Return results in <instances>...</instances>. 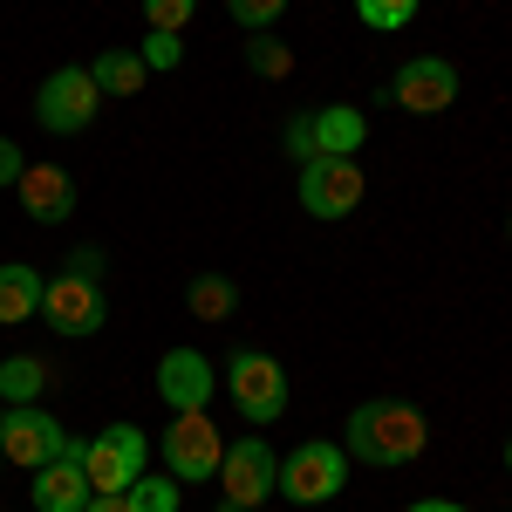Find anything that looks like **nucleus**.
Returning <instances> with one entry per match:
<instances>
[{
    "label": "nucleus",
    "mask_w": 512,
    "mask_h": 512,
    "mask_svg": "<svg viewBox=\"0 0 512 512\" xmlns=\"http://www.w3.org/2000/svg\"><path fill=\"white\" fill-rule=\"evenodd\" d=\"M424 444H431V424H424V410L403 403V396L355 403L349 424H342V451L362 458V465H376V472H403V465H417Z\"/></svg>",
    "instance_id": "f257e3e1"
},
{
    "label": "nucleus",
    "mask_w": 512,
    "mask_h": 512,
    "mask_svg": "<svg viewBox=\"0 0 512 512\" xmlns=\"http://www.w3.org/2000/svg\"><path fill=\"white\" fill-rule=\"evenodd\" d=\"M96 110H103V89H96V76H89L82 62H62V69L35 89V123L48 130V137H76V130H89Z\"/></svg>",
    "instance_id": "f03ea898"
},
{
    "label": "nucleus",
    "mask_w": 512,
    "mask_h": 512,
    "mask_svg": "<svg viewBox=\"0 0 512 512\" xmlns=\"http://www.w3.org/2000/svg\"><path fill=\"white\" fill-rule=\"evenodd\" d=\"M226 396H233V410L246 424H280V410H287V369L260 349H233L226 355Z\"/></svg>",
    "instance_id": "7ed1b4c3"
},
{
    "label": "nucleus",
    "mask_w": 512,
    "mask_h": 512,
    "mask_svg": "<svg viewBox=\"0 0 512 512\" xmlns=\"http://www.w3.org/2000/svg\"><path fill=\"white\" fill-rule=\"evenodd\" d=\"M342 485H349V451L328 444V437H308V444H294L280 458V492L294 506H328Z\"/></svg>",
    "instance_id": "20e7f679"
},
{
    "label": "nucleus",
    "mask_w": 512,
    "mask_h": 512,
    "mask_svg": "<svg viewBox=\"0 0 512 512\" xmlns=\"http://www.w3.org/2000/svg\"><path fill=\"white\" fill-rule=\"evenodd\" d=\"M62 451H69V431H62L41 403H7V410H0V458H7V465L41 472V465H55Z\"/></svg>",
    "instance_id": "39448f33"
},
{
    "label": "nucleus",
    "mask_w": 512,
    "mask_h": 512,
    "mask_svg": "<svg viewBox=\"0 0 512 512\" xmlns=\"http://www.w3.org/2000/svg\"><path fill=\"white\" fill-rule=\"evenodd\" d=\"M41 321H48L55 335H69V342H89V335H103V321H110V294H103L96 280L55 274L41 287Z\"/></svg>",
    "instance_id": "423d86ee"
},
{
    "label": "nucleus",
    "mask_w": 512,
    "mask_h": 512,
    "mask_svg": "<svg viewBox=\"0 0 512 512\" xmlns=\"http://www.w3.org/2000/svg\"><path fill=\"white\" fill-rule=\"evenodd\" d=\"M151 458V437L137 424H110L82 444V472H89V492H130V478L144 472Z\"/></svg>",
    "instance_id": "0eeeda50"
},
{
    "label": "nucleus",
    "mask_w": 512,
    "mask_h": 512,
    "mask_svg": "<svg viewBox=\"0 0 512 512\" xmlns=\"http://www.w3.org/2000/svg\"><path fill=\"white\" fill-rule=\"evenodd\" d=\"M219 458H226V444H219V424L205 410H178V424H164V472L178 485L219 478Z\"/></svg>",
    "instance_id": "6e6552de"
},
{
    "label": "nucleus",
    "mask_w": 512,
    "mask_h": 512,
    "mask_svg": "<svg viewBox=\"0 0 512 512\" xmlns=\"http://www.w3.org/2000/svg\"><path fill=\"white\" fill-rule=\"evenodd\" d=\"M369 192L362 164L355 158H308L301 164V212L308 219H349L355 205Z\"/></svg>",
    "instance_id": "1a4fd4ad"
},
{
    "label": "nucleus",
    "mask_w": 512,
    "mask_h": 512,
    "mask_svg": "<svg viewBox=\"0 0 512 512\" xmlns=\"http://www.w3.org/2000/svg\"><path fill=\"white\" fill-rule=\"evenodd\" d=\"M219 492L226 506H267L280 492V458L267 451V437H239L219 458Z\"/></svg>",
    "instance_id": "9d476101"
},
{
    "label": "nucleus",
    "mask_w": 512,
    "mask_h": 512,
    "mask_svg": "<svg viewBox=\"0 0 512 512\" xmlns=\"http://www.w3.org/2000/svg\"><path fill=\"white\" fill-rule=\"evenodd\" d=\"M390 96H396V110H410V117H437V110L458 103V69L444 55H410L390 76Z\"/></svg>",
    "instance_id": "9b49d317"
},
{
    "label": "nucleus",
    "mask_w": 512,
    "mask_h": 512,
    "mask_svg": "<svg viewBox=\"0 0 512 512\" xmlns=\"http://www.w3.org/2000/svg\"><path fill=\"white\" fill-rule=\"evenodd\" d=\"M212 390H219V362L198 349H164L158 362V396L164 410H205L212 403Z\"/></svg>",
    "instance_id": "f8f14e48"
},
{
    "label": "nucleus",
    "mask_w": 512,
    "mask_h": 512,
    "mask_svg": "<svg viewBox=\"0 0 512 512\" xmlns=\"http://www.w3.org/2000/svg\"><path fill=\"white\" fill-rule=\"evenodd\" d=\"M35 512H82L89 506V472H82V444L69 437V451L55 458V465H41L35 472Z\"/></svg>",
    "instance_id": "ddd939ff"
},
{
    "label": "nucleus",
    "mask_w": 512,
    "mask_h": 512,
    "mask_svg": "<svg viewBox=\"0 0 512 512\" xmlns=\"http://www.w3.org/2000/svg\"><path fill=\"white\" fill-rule=\"evenodd\" d=\"M14 192H21V205H28L35 226H62V219L76 212V178H69L62 164H28Z\"/></svg>",
    "instance_id": "4468645a"
},
{
    "label": "nucleus",
    "mask_w": 512,
    "mask_h": 512,
    "mask_svg": "<svg viewBox=\"0 0 512 512\" xmlns=\"http://www.w3.org/2000/svg\"><path fill=\"white\" fill-rule=\"evenodd\" d=\"M315 117V158H355L362 137H369V117L349 110V103H328V110H308Z\"/></svg>",
    "instance_id": "2eb2a0df"
},
{
    "label": "nucleus",
    "mask_w": 512,
    "mask_h": 512,
    "mask_svg": "<svg viewBox=\"0 0 512 512\" xmlns=\"http://www.w3.org/2000/svg\"><path fill=\"white\" fill-rule=\"evenodd\" d=\"M41 287H48V280H41L28 260H7V267H0V328L41 321Z\"/></svg>",
    "instance_id": "dca6fc26"
},
{
    "label": "nucleus",
    "mask_w": 512,
    "mask_h": 512,
    "mask_svg": "<svg viewBox=\"0 0 512 512\" xmlns=\"http://www.w3.org/2000/svg\"><path fill=\"white\" fill-rule=\"evenodd\" d=\"M185 308H192V321H233L239 287L226 274H198L192 287H185Z\"/></svg>",
    "instance_id": "f3484780"
},
{
    "label": "nucleus",
    "mask_w": 512,
    "mask_h": 512,
    "mask_svg": "<svg viewBox=\"0 0 512 512\" xmlns=\"http://www.w3.org/2000/svg\"><path fill=\"white\" fill-rule=\"evenodd\" d=\"M89 76H96V89H103V96H137L151 69H144L130 48H110V55H96V62H89Z\"/></svg>",
    "instance_id": "a211bd4d"
},
{
    "label": "nucleus",
    "mask_w": 512,
    "mask_h": 512,
    "mask_svg": "<svg viewBox=\"0 0 512 512\" xmlns=\"http://www.w3.org/2000/svg\"><path fill=\"white\" fill-rule=\"evenodd\" d=\"M48 390V362L41 355H7L0 362V403H35Z\"/></svg>",
    "instance_id": "6ab92c4d"
},
{
    "label": "nucleus",
    "mask_w": 512,
    "mask_h": 512,
    "mask_svg": "<svg viewBox=\"0 0 512 512\" xmlns=\"http://www.w3.org/2000/svg\"><path fill=\"white\" fill-rule=\"evenodd\" d=\"M417 7H424V0H355V21L376 28V35H396V28L417 21Z\"/></svg>",
    "instance_id": "aec40b11"
},
{
    "label": "nucleus",
    "mask_w": 512,
    "mask_h": 512,
    "mask_svg": "<svg viewBox=\"0 0 512 512\" xmlns=\"http://www.w3.org/2000/svg\"><path fill=\"white\" fill-rule=\"evenodd\" d=\"M123 499H130V512H178V478H144L137 472Z\"/></svg>",
    "instance_id": "412c9836"
},
{
    "label": "nucleus",
    "mask_w": 512,
    "mask_h": 512,
    "mask_svg": "<svg viewBox=\"0 0 512 512\" xmlns=\"http://www.w3.org/2000/svg\"><path fill=\"white\" fill-rule=\"evenodd\" d=\"M226 14H233L246 35H267L280 14H287V0H226Z\"/></svg>",
    "instance_id": "4be33fe9"
},
{
    "label": "nucleus",
    "mask_w": 512,
    "mask_h": 512,
    "mask_svg": "<svg viewBox=\"0 0 512 512\" xmlns=\"http://www.w3.org/2000/svg\"><path fill=\"white\" fill-rule=\"evenodd\" d=\"M246 69H253V76H294V55H287V48H280V41H246Z\"/></svg>",
    "instance_id": "5701e85b"
},
{
    "label": "nucleus",
    "mask_w": 512,
    "mask_h": 512,
    "mask_svg": "<svg viewBox=\"0 0 512 512\" xmlns=\"http://www.w3.org/2000/svg\"><path fill=\"white\" fill-rule=\"evenodd\" d=\"M198 14V0H144V21L158 35H185V21Z\"/></svg>",
    "instance_id": "b1692460"
},
{
    "label": "nucleus",
    "mask_w": 512,
    "mask_h": 512,
    "mask_svg": "<svg viewBox=\"0 0 512 512\" xmlns=\"http://www.w3.org/2000/svg\"><path fill=\"white\" fill-rule=\"evenodd\" d=\"M137 62H144V69H178V62H185V41L151 28V35H144V48H137Z\"/></svg>",
    "instance_id": "393cba45"
},
{
    "label": "nucleus",
    "mask_w": 512,
    "mask_h": 512,
    "mask_svg": "<svg viewBox=\"0 0 512 512\" xmlns=\"http://www.w3.org/2000/svg\"><path fill=\"white\" fill-rule=\"evenodd\" d=\"M280 144H287V158H294V164H308V158H315V117H308V110H294L287 130H280Z\"/></svg>",
    "instance_id": "a878e982"
},
{
    "label": "nucleus",
    "mask_w": 512,
    "mask_h": 512,
    "mask_svg": "<svg viewBox=\"0 0 512 512\" xmlns=\"http://www.w3.org/2000/svg\"><path fill=\"white\" fill-rule=\"evenodd\" d=\"M69 274H76V280H96V287H103V274H110L103 246H76V253H69Z\"/></svg>",
    "instance_id": "bb28decb"
},
{
    "label": "nucleus",
    "mask_w": 512,
    "mask_h": 512,
    "mask_svg": "<svg viewBox=\"0 0 512 512\" xmlns=\"http://www.w3.org/2000/svg\"><path fill=\"white\" fill-rule=\"evenodd\" d=\"M21 171H28L21 144H7V137H0V185H21Z\"/></svg>",
    "instance_id": "cd10ccee"
},
{
    "label": "nucleus",
    "mask_w": 512,
    "mask_h": 512,
    "mask_svg": "<svg viewBox=\"0 0 512 512\" xmlns=\"http://www.w3.org/2000/svg\"><path fill=\"white\" fill-rule=\"evenodd\" d=\"M82 512H130V499H123V492H89Z\"/></svg>",
    "instance_id": "c85d7f7f"
},
{
    "label": "nucleus",
    "mask_w": 512,
    "mask_h": 512,
    "mask_svg": "<svg viewBox=\"0 0 512 512\" xmlns=\"http://www.w3.org/2000/svg\"><path fill=\"white\" fill-rule=\"evenodd\" d=\"M410 512H472V506H458V499H417Z\"/></svg>",
    "instance_id": "c756f323"
},
{
    "label": "nucleus",
    "mask_w": 512,
    "mask_h": 512,
    "mask_svg": "<svg viewBox=\"0 0 512 512\" xmlns=\"http://www.w3.org/2000/svg\"><path fill=\"white\" fill-rule=\"evenodd\" d=\"M219 512H260V506H226V499H219Z\"/></svg>",
    "instance_id": "7c9ffc66"
},
{
    "label": "nucleus",
    "mask_w": 512,
    "mask_h": 512,
    "mask_svg": "<svg viewBox=\"0 0 512 512\" xmlns=\"http://www.w3.org/2000/svg\"><path fill=\"white\" fill-rule=\"evenodd\" d=\"M506 472H512V444H506Z\"/></svg>",
    "instance_id": "2f4dec72"
},
{
    "label": "nucleus",
    "mask_w": 512,
    "mask_h": 512,
    "mask_svg": "<svg viewBox=\"0 0 512 512\" xmlns=\"http://www.w3.org/2000/svg\"><path fill=\"white\" fill-rule=\"evenodd\" d=\"M506 239H512V212H506Z\"/></svg>",
    "instance_id": "473e14b6"
},
{
    "label": "nucleus",
    "mask_w": 512,
    "mask_h": 512,
    "mask_svg": "<svg viewBox=\"0 0 512 512\" xmlns=\"http://www.w3.org/2000/svg\"><path fill=\"white\" fill-rule=\"evenodd\" d=\"M0 410H7V403H0Z\"/></svg>",
    "instance_id": "72a5a7b5"
}]
</instances>
